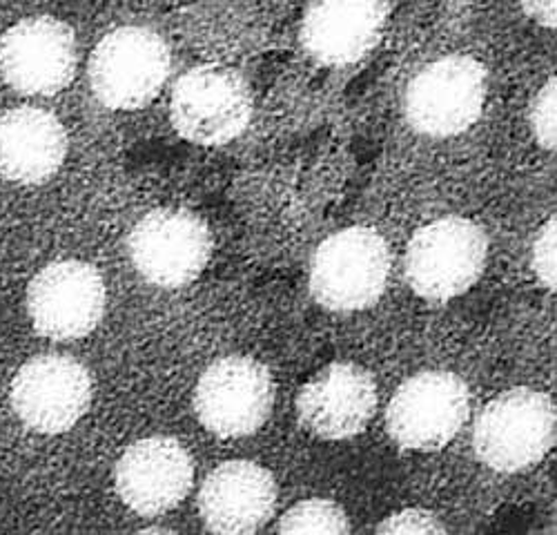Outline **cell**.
<instances>
[{"instance_id": "6da1fadb", "label": "cell", "mask_w": 557, "mask_h": 535, "mask_svg": "<svg viewBox=\"0 0 557 535\" xmlns=\"http://www.w3.org/2000/svg\"><path fill=\"white\" fill-rule=\"evenodd\" d=\"M168 42L148 27H119L89 57V85L110 110H141L157 99L170 74Z\"/></svg>"}, {"instance_id": "7a4b0ae2", "label": "cell", "mask_w": 557, "mask_h": 535, "mask_svg": "<svg viewBox=\"0 0 557 535\" xmlns=\"http://www.w3.org/2000/svg\"><path fill=\"white\" fill-rule=\"evenodd\" d=\"M480 460L502 473H516L540 462L555 444V407L548 395L513 388L495 397L475 422Z\"/></svg>"}, {"instance_id": "3957f363", "label": "cell", "mask_w": 557, "mask_h": 535, "mask_svg": "<svg viewBox=\"0 0 557 535\" xmlns=\"http://www.w3.org/2000/svg\"><path fill=\"white\" fill-rule=\"evenodd\" d=\"M488 239L471 219L446 216L417 233L406 252V277L417 295L435 301L467 293L482 275Z\"/></svg>"}, {"instance_id": "277c9868", "label": "cell", "mask_w": 557, "mask_h": 535, "mask_svg": "<svg viewBox=\"0 0 557 535\" xmlns=\"http://www.w3.org/2000/svg\"><path fill=\"white\" fill-rule=\"evenodd\" d=\"M252 95L246 78L221 65L183 74L170 101V119L183 139L199 146H223L248 127Z\"/></svg>"}, {"instance_id": "5b68a950", "label": "cell", "mask_w": 557, "mask_h": 535, "mask_svg": "<svg viewBox=\"0 0 557 535\" xmlns=\"http://www.w3.org/2000/svg\"><path fill=\"white\" fill-rule=\"evenodd\" d=\"M388 273L386 241L370 228H346L317 248L310 263V290L331 310H361L380 299Z\"/></svg>"}, {"instance_id": "8992f818", "label": "cell", "mask_w": 557, "mask_h": 535, "mask_svg": "<svg viewBox=\"0 0 557 535\" xmlns=\"http://www.w3.org/2000/svg\"><path fill=\"white\" fill-rule=\"evenodd\" d=\"M486 101V70L471 57H444L426 65L406 89V119L426 137L467 132Z\"/></svg>"}, {"instance_id": "52a82bcc", "label": "cell", "mask_w": 557, "mask_h": 535, "mask_svg": "<svg viewBox=\"0 0 557 535\" xmlns=\"http://www.w3.org/2000/svg\"><path fill=\"white\" fill-rule=\"evenodd\" d=\"M127 250L136 271L150 284L181 288L203 273L212 237L195 212L161 208L148 212L132 228Z\"/></svg>"}, {"instance_id": "ba28073f", "label": "cell", "mask_w": 557, "mask_h": 535, "mask_svg": "<svg viewBox=\"0 0 557 535\" xmlns=\"http://www.w3.org/2000/svg\"><path fill=\"white\" fill-rule=\"evenodd\" d=\"M27 312L38 335L70 341L89 335L106 312V282L91 263H50L29 282Z\"/></svg>"}, {"instance_id": "9c48e42d", "label": "cell", "mask_w": 557, "mask_h": 535, "mask_svg": "<svg viewBox=\"0 0 557 535\" xmlns=\"http://www.w3.org/2000/svg\"><path fill=\"white\" fill-rule=\"evenodd\" d=\"M78 65L74 29L52 16L25 18L0 36V74L18 95L54 97Z\"/></svg>"}, {"instance_id": "30bf717a", "label": "cell", "mask_w": 557, "mask_h": 535, "mask_svg": "<svg viewBox=\"0 0 557 535\" xmlns=\"http://www.w3.org/2000/svg\"><path fill=\"white\" fill-rule=\"evenodd\" d=\"M12 409L18 420L45 435L70 431L91 405L89 371L67 354H38L12 380Z\"/></svg>"}, {"instance_id": "8fae6325", "label": "cell", "mask_w": 557, "mask_h": 535, "mask_svg": "<svg viewBox=\"0 0 557 535\" xmlns=\"http://www.w3.org/2000/svg\"><path fill=\"white\" fill-rule=\"evenodd\" d=\"M469 418V390L457 375L422 373L393 395L386 424L406 449L435 451L448 444Z\"/></svg>"}, {"instance_id": "7c38bea8", "label": "cell", "mask_w": 557, "mask_h": 535, "mask_svg": "<svg viewBox=\"0 0 557 535\" xmlns=\"http://www.w3.org/2000/svg\"><path fill=\"white\" fill-rule=\"evenodd\" d=\"M274 405L270 371L250 357H225L199 380L195 409L206 428L221 437L250 435L263 426Z\"/></svg>"}, {"instance_id": "4fadbf2b", "label": "cell", "mask_w": 557, "mask_h": 535, "mask_svg": "<svg viewBox=\"0 0 557 535\" xmlns=\"http://www.w3.org/2000/svg\"><path fill=\"white\" fill-rule=\"evenodd\" d=\"M193 480V458L172 437H146L132 444L114 471L119 498L141 515H159L181 505Z\"/></svg>"}, {"instance_id": "5bb4252c", "label": "cell", "mask_w": 557, "mask_h": 535, "mask_svg": "<svg viewBox=\"0 0 557 535\" xmlns=\"http://www.w3.org/2000/svg\"><path fill=\"white\" fill-rule=\"evenodd\" d=\"M386 18V0H312L301 23L304 50L323 65L357 63L377 48Z\"/></svg>"}, {"instance_id": "9a60e30c", "label": "cell", "mask_w": 557, "mask_h": 535, "mask_svg": "<svg viewBox=\"0 0 557 535\" xmlns=\"http://www.w3.org/2000/svg\"><path fill=\"white\" fill-rule=\"evenodd\" d=\"M377 409V388L357 364H331L297 399L301 424L319 437L346 439L361 433Z\"/></svg>"}, {"instance_id": "2e32d148", "label": "cell", "mask_w": 557, "mask_h": 535, "mask_svg": "<svg viewBox=\"0 0 557 535\" xmlns=\"http://www.w3.org/2000/svg\"><path fill=\"white\" fill-rule=\"evenodd\" d=\"M67 132L48 110L23 105L0 114V174L21 186H40L61 170Z\"/></svg>"}, {"instance_id": "e0dca14e", "label": "cell", "mask_w": 557, "mask_h": 535, "mask_svg": "<svg viewBox=\"0 0 557 535\" xmlns=\"http://www.w3.org/2000/svg\"><path fill=\"white\" fill-rule=\"evenodd\" d=\"M276 507L272 475L252 462H227L203 482L199 511L214 533H255Z\"/></svg>"}, {"instance_id": "ac0fdd59", "label": "cell", "mask_w": 557, "mask_h": 535, "mask_svg": "<svg viewBox=\"0 0 557 535\" xmlns=\"http://www.w3.org/2000/svg\"><path fill=\"white\" fill-rule=\"evenodd\" d=\"M282 533H333L350 531L346 511L331 500H304L286 511L278 522Z\"/></svg>"}, {"instance_id": "d6986e66", "label": "cell", "mask_w": 557, "mask_h": 535, "mask_svg": "<svg viewBox=\"0 0 557 535\" xmlns=\"http://www.w3.org/2000/svg\"><path fill=\"white\" fill-rule=\"evenodd\" d=\"M531 129L542 148L553 150L557 139V83L548 78L531 103Z\"/></svg>"}, {"instance_id": "ffe728a7", "label": "cell", "mask_w": 557, "mask_h": 535, "mask_svg": "<svg viewBox=\"0 0 557 535\" xmlns=\"http://www.w3.org/2000/svg\"><path fill=\"white\" fill-rule=\"evenodd\" d=\"M555 250H557V233H555V216H550L533 244V271L542 282V286H546L548 290L555 288V273H557Z\"/></svg>"}, {"instance_id": "44dd1931", "label": "cell", "mask_w": 557, "mask_h": 535, "mask_svg": "<svg viewBox=\"0 0 557 535\" xmlns=\"http://www.w3.org/2000/svg\"><path fill=\"white\" fill-rule=\"evenodd\" d=\"M446 526L437 515L424 509H404L380 522L377 533H444Z\"/></svg>"}, {"instance_id": "7402d4cb", "label": "cell", "mask_w": 557, "mask_h": 535, "mask_svg": "<svg viewBox=\"0 0 557 535\" xmlns=\"http://www.w3.org/2000/svg\"><path fill=\"white\" fill-rule=\"evenodd\" d=\"M524 10L531 18H535L540 25L555 27L557 23V0H522Z\"/></svg>"}]
</instances>
